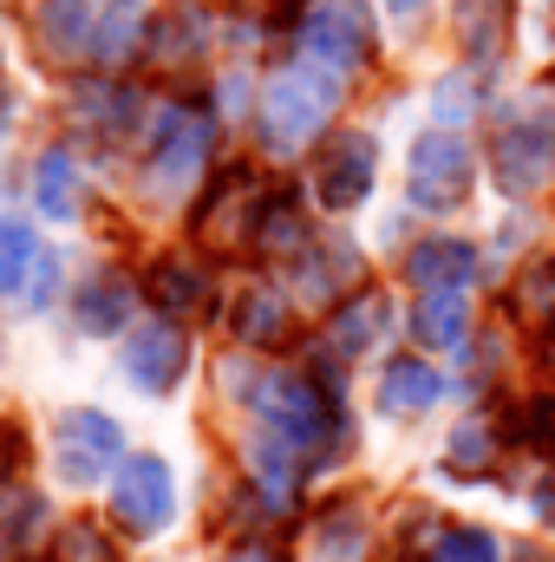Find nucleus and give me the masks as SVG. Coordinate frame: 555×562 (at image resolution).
Masks as SVG:
<instances>
[{
    "instance_id": "6",
    "label": "nucleus",
    "mask_w": 555,
    "mask_h": 562,
    "mask_svg": "<svg viewBox=\"0 0 555 562\" xmlns=\"http://www.w3.org/2000/svg\"><path fill=\"white\" fill-rule=\"evenodd\" d=\"M112 517H118V530H132V537H157V530L177 517V484H170V464H163V458L138 451V458L118 464Z\"/></svg>"
},
{
    "instance_id": "8",
    "label": "nucleus",
    "mask_w": 555,
    "mask_h": 562,
    "mask_svg": "<svg viewBox=\"0 0 555 562\" xmlns=\"http://www.w3.org/2000/svg\"><path fill=\"white\" fill-rule=\"evenodd\" d=\"M53 288H59L53 249H39L26 223H0V307H46Z\"/></svg>"
},
{
    "instance_id": "31",
    "label": "nucleus",
    "mask_w": 555,
    "mask_h": 562,
    "mask_svg": "<svg viewBox=\"0 0 555 562\" xmlns=\"http://www.w3.org/2000/svg\"><path fill=\"white\" fill-rule=\"evenodd\" d=\"M536 504H543V517H550V524H555V471H550V477H543V484H536Z\"/></svg>"
},
{
    "instance_id": "22",
    "label": "nucleus",
    "mask_w": 555,
    "mask_h": 562,
    "mask_svg": "<svg viewBox=\"0 0 555 562\" xmlns=\"http://www.w3.org/2000/svg\"><path fill=\"white\" fill-rule=\"evenodd\" d=\"M380 327H386V301H373V294H360V301H347V307L333 314V353H340V360H353V353H366V347L380 340Z\"/></svg>"
},
{
    "instance_id": "21",
    "label": "nucleus",
    "mask_w": 555,
    "mask_h": 562,
    "mask_svg": "<svg viewBox=\"0 0 555 562\" xmlns=\"http://www.w3.org/2000/svg\"><path fill=\"white\" fill-rule=\"evenodd\" d=\"M256 249H262V256H287V262L307 249V223H301L294 196H269V203H262V223H256Z\"/></svg>"
},
{
    "instance_id": "29",
    "label": "nucleus",
    "mask_w": 555,
    "mask_h": 562,
    "mask_svg": "<svg viewBox=\"0 0 555 562\" xmlns=\"http://www.w3.org/2000/svg\"><path fill=\"white\" fill-rule=\"evenodd\" d=\"M229 562H287V557H281L275 543H242V550H236Z\"/></svg>"
},
{
    "instance_id": "12",
    "label": "nucleus",
    "mask_w": 555,
    "mask_h": 562,
    "mask_svg": "<svg viewBox=\"0 0 555 562\" xmlns=\"http://www.w3.org/2000/svg\"><path fill=\"white\" fill-rule=\"evenodd\" d=\"M406 276H412L424 294H464V281L477 276V249H471V243H451V236L418 243L412 262H406Z\"/></svg>"
},
{
    "instance_id": "5",
    "label": "nucleus",
    "mask_w": 555,
    "mask_h": 562,
    "mask_svg": "<svg viewBox=\"0 0 555 562\" xmlns=\"http://www.w3.org/2000/svg\"><path fill=\"white\" fill-rule=\"evenodd\" d=\"M203 157H209V119L196 105H163L150 125V190L183 196V183L203 170Z\"/></svg>"
},
{
    "instance_id": "30",
    "label": "nucleus",
    "mask_w": 555,
    "mask_h": 562,
    "mask_svg": "<svg viewBox=\"0 0 555 562\" xmlns=\"http://www.w3.org/2000/svg\"><path fill=\"white\" fill-rule=\"evenodd\" d=\"M13 458H20V438H13V431H7V425H0V477H7V471H13Z\"/></svg>"
},
{
    "instance_id": "14",
    "label": "nucleus",
    "mask_w": 555,
    "mask_h": 562,
    "mask_svg": "<svg viewBox=\"0 0 555 562\" xmlns=\"http://www.w3.org/2000/svg\"><path fill=\"white\" fill-rule=\"evenodd\" d=\"M438 393H444V380H438L424 360H393V367H386V380H380V406H386V413H399V419L431 413V406H438Z\"/></svg>"
},
{
    "instance_id": "11",
    "label": "nucleus",
    "mask_w": 555,
    "mask_h": 562,
    "mask_svg": "<svg viewBox=\"0 0 555 562\" xmlns=\"http://www.w3.org/2000/svg\"><path fill=\"white\" fill-rule=\"evenodd\" d=\"M183 367H190V340H183L170 321L138 327L132 347H125V380H132L138 393H170V386L183 380Z\"/></svg>"
},
{
    "instance_id": "3",
    "label": "nucleus",
    "mask_w": 555,
    "mask_h": 562,
    "mask_svg": "<svg viewBox=\"0 0 555 562\" xmlns=\"http://www.w3.org/2000/svg\"><path fill=\"white\" fill-rule=\"evenodd\" d=\"M301 59L347 79L373 59V13L366 0H314L301 13Z\"/></svg>"
},
{
    "instance_id": "19",
    "label": "nucleus",
    "mask_w": 555,
    "mask_h": 562,
    "mask_svg": "<svg viewBox=\"0 0 555 562\" xmlns=\"http://www.w3.org/2000/svg\"><path fill=\"white\" fill-rule=\"evenodd\" d=\"M79 327L86 334H118L125 321H132V281L125 276H99L92 288H79Z\"/></svg>"
},
{
    "instance_id": "25",
    "label": "nucleus",
    "mask_w": 555,
    "mask_h": 562,
    "mask_svg": "<svg viewBox=\"0 0 555 562\" xmlns=\"http://www.w3.org/2000/svg\"><path fill=\"white\" fill-rule=\"evenodd\" d=\"M431 562H503V557H497V537H484V530H444L431 543Z\"/></svg>"
},
{
    "instance_id": "27",
    "label": "nucleus",
    "mask_w": 555,
    "mask_h": 562,
    "mask_svg": "<svg viewBox=\"0 0 555 562\" xmlns=\"http://www.w3.org/2000/svg\"><path fill=\"white\" fill-rule=\"evenodd\" d=\"M451 464H457V471H484V464H490V425H464V431L451 438Z\"/></svg>"
},
{
    "instance_id": "13",
    "label": "nucleus",
    "mask_w": 555,
    "mask_h": 562,
    "mask_svg": "<svg viewBox=\"0 0 555 562\" xmlns=\"http://www.w3.org/2000/svg\"><path fill=\"white\" fill-rule=\"evenodd\" d=\"M249 484L269 497V504H294V484H301V451L275 438V431H256L249 438Z\"/></svg>"
},
{
    "instance_id": "17",
    "label": "nucleus",
    "mask_w": 555,
    "mask_h": 562,
    "mask_svg": "<svg viewBox=\"0 0 555 562\" xmlns=\"http://www.w3.org/2000/svg\"><path fill=\"white\" fill-rule=\"evenodd\" d=\"M412 334L424 347H464V334H471V301H464V294H418Z\"/></svg>"
},
{
    "instance_id": "1",
    "label": "nucleus",
    "mask_w": 555,
    "mask_h": 562,
    "mask_svg": "<svg viewBox=\"0 0 555 562\" xmlns=\"http://www.w3.org/2000/svg\"><path fill=\"white\" fill-rule=\"evenodd\" d=\"M249 413H256V431H275L287 438L301 458L307 451H320V445H333V431H347L340 419V406L307 380V367H275V373H262L256 386H249Z\"/></svg>"
},
{
    "instance_id": "18",
    "label": "nucleus",
    "mask_w": 555,
    "mask_h": 562,
    "mask_svg": "<svg viewBox=\"0 0 555 562\" xmlns=\"http://www.w3.org/2000/svg\"><path fill=\"white\" fill-rule=\"evenodd\" d=\"M229 321H236V340H249V347H275L281 334H287V301H281L275 288H242Z\"/></svg>"
},
{
    "instance_id": "33",
    "label": "nucleus",
    "mask_w": 555,
    "mask_h": 562,
    "mask_svg": "<svg viewBox=\"0 0 555 562\" xmlns=\"http://www.w3.org/2000/svg\"><path fill=\"white\" fill-rule=\"evenodd\" d=\"M393 7H399V13H418V7H424V0H393Z\"/></svg>"
},
{
    "instance_id": "20",
    "label": "nucleus",
    "mask_w": 555,
    "mask_h": 562,
    "mask_svg": "<svg viewBox=\"0 0 555 562\" xmlns=\"http://www.w3.org/2000/svg\"><path fill=\"white\" fill-rule=\"evenodd\" d=\"M33 203L46 216H72L79 210V164H72V150H46L33 164Z\"/></svg>"
},
{
    "instance_id": "32",
    "label": "nucleus",
    "mask_w": 555,
    "mask_h": 562,
    "mask_svg": "<svg viewBox=\"0 0 555 562\" xmlns=\"http://www.w3.org/2000/svg\"><path fill=\"white\" fill-rule=\"evenodd\" d=\"M517 562H555L550 550H517Z\"/></svg>"
},
{
    "instance_id": "24",
    "label": "nucleus",
    "mask_w": 555,
    "mask_h": 562,
    "mask_svg": "<svg viewBox=\"0 0 555 562\" xmlns=\"http://www.w3.org/2000/svg\"><path fill=\"white\" fill-rule=\"evenodd\" d=\"M59 562H118V550H112V537L99 530V524H66L59 530Z\"/></svg>"
},
{
    "instance_id": "10",
    "label": "nucleus",
    "mask_w": 555,
    "mask_h": 562,
    "mask_svg": "<svg viewBox=\"0 0 555 562\" xmlns=\"http://www.w3.org/2000/svg\"><path fill=\"white\" fill-rule=\"evenodd\" d=\"M373 138L366 132H340V138L320 144V164H314V190L327 210H353L366 190H373Z\"/></svg>"
},
{
    "instance_id": "2",
    "label": "nucleus",
    "mask_w": 555,
    "mask_h": 562,
    "mask_svg": "<svg viewBox=\"0 0 555 562\" xmlns=\"http://www.w3.org/2000/svg\"><path fill=\"white\" fill-rule=\"evenodd\" d=\"M333 105H340V79L320 72V66H307V59H294L287 72L269 79V92H262V144L269 150L307 144L333 119Z\"/></svg>"
},
{
    "instance_id": "16",
    "label": "nucleus",
    "mask_w": 555,
    "mask_h": 562,
    "mask_svg": "<svg viewBox=\"0 0 555 562\" xmlns=\"http://www.w3.org/2000/svg\"><path fill=\"white\" fill-rule=\"evenodd\" d=\"M144 294H150L163 314H196V307H203V269L183 262V256H163V262H150Z\"/></svg>"
},
{
    "instance_id": "4",
    "label": "nucleus",
    "mask_w": 555,
    "mask_h": 562,
    "mask_svg": "<svg viewBox=\"0 0 555 562\" xmlns=\"http://www.w3.org/2000/svg\"><path fill=\"white\" fill-rule=\"evenodd\" d=\"M53 464H59L66 484L92 491V484H105L125 464V438H118V425L105 419V413L79 406V413H66V419L53 425Z\"/></svg>"
},
{
    "instance_id": "23",
    "label": "nucleus",
    "mask_w": 555,
    "mask_h": 562,
    "mask_svg": "<svg viewBox=\"0 0 555 562\" xmlns=\"http://www.w3.org/2000/svg\"><path fill=\"white\" fill-rule=\"evenodd\" d=\"M510 307L530 321V327H555V269H530V276L517 281V294H510Z\"/></svg>"
},
{
    "instance_id": "7",
    "label": "nucleus",
    "mask_w": 555,
    "mask_h": 562,
    "mask_svg": "<svg viewBox=\"0 0 555 562\" xmlns=\"http://www.w3.org/2000/svg\"><path fill=\"white\" fill-rule=\"evenodd\" d=\"M406 183H412L418 210H451L471 196V144L451 138V132H424L412 144V164H406Z\"/></svg>"
},
{
    "instance_id": "26",
    "label": "nucleus",
    "mask_w": 555,
    "mask_h": 562,
    "mask_svg": "<svg viewBox=\"0 0 555 562\" xmlns=\"http://www.w3.org/2000/svg\"><path fill=\"white\" fill-rule=\"evenodd\" d=\"M157 33H163V40H157V59H177V53L190 59V53L203 46V20H196V13H190V20H183V13H170Z\"/></svg>"
},
{
    "instance_id": "15",
    "label": "nucleus",
    "mask_w": 555,
    "mask_h": 562,
    "mask_svg": "<svg viewBox=\"0 0 555 562\" xmlns=\"http://www.w3.org/2000/svg\"><path fill=\"white\" fill-rule=\"evenodd\" d=\"M353 276H360V256H353V249H314V243H307V249L294 256V288H301L307 301H333Z\"/></svg>"
},
{
    "instance_id": "28",
    "label": "nucleus",
    "mask_w": 555,
    "mask_h": 562,
    "mask_svg": "<svg viewBox=\"0 0 555 562\" xmlns=\"http://www.w3.org/2000/svg\"><path fill=\"white\" fill-rule=\"evenodd\" d=\"M517 438L523 445H555V400H536V406H523V419H517Z\"/></svg>"
},
{
    "instance_id": "9",
    "label": "nucleus",
    "mask_w": 555,
    "mask_h": 562,
    "mask_svg": "<svg viewBox=\"0 0 555 562\" xmlns=\"http://www.w3.org/2000/svg\"><path fill=\"white\" fill-rule=\"evenodd\" d=\"M490 164H497V183H503L510 196H536L555 177V125L550 119H517V125H503Z\"/></svg>"
}]
</instances>
